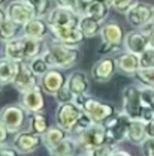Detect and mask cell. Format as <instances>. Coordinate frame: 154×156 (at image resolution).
<instances>
[{"mask_svg": "<svg viewBox=\"0 0 154 156\" xmlns=\"http://www.w3.org/2000/svg\"><path fill=\"white\" fill-rule=\"evenodd\" d=\"M50 32H51L53 41L61 42V44L69 45V47H77L78 48L82 44V41L85 39V36L82 35V32L78 27H72V26H67V27H53V29H50Z\"/></svg>", "mask_w": 154, "mask_h": 156, "instance_id": "5bb4252c", "label": "cell"}, {"mask_svg": "<svg viewBox=\"0 0 154 156\" xmlns=\"http://www.w3.org/2000/svg\"><path fill=\"white\" fill-rule=\"evenodd\" d=\"M141 98H142V102L154 113V89L141 86Z\"/></svg>", "mask_w": 154, "mask_h": 156, "instance_id": "8d00e7d4", "label": "cell"}, {"mask_svg": "<svg viewBox=\"0 0 154 156\" xmlns=\"http://www.w3.org/2000/svg\"><path fill=\"white\" fill-rule=\"evenodd\" d=\"M24 2H29V0H24Z\"/></svg>", "mask_w": 154, "mask_h": 156, "instance_id": "11a10c76", "label": "cell"}, {"mask_svg": "<svg viewBox=\"0 0 154 156\" xmlns=\"http://www.w3.org/2000/svg\"><path fill=\"white\" fill-rule=\"evenodd\" d=\"M5 12H6L8 18L12 20L17 24H19L21 27L26 23H29L30 20H33L36 17L32 5L29 2H24V0H12V2H9L8 6L5 8Z\"/></svg>", "mask_w": 154, "mask_h": 156, "instance_id": "ba28073f", "label": "cell"}, {"mask_svg": "<svg viewBox=\"0 0 154 156\" xmlns=\"http://www.w3.org/2000/svg\"><path fill=\"white\" fill-rule=\"evenodd\" d=\"M94 122L91 120V117L88 116L87 113H81V116L78 117L77 123H75V126H74V129H72V132L70 134H74V135H78V134H81V132H84L85 129H88L91 125H93Z\"/></svg>", "mask_w": 154, "mask_h": 156, "instance_id": "836d02e7", "label": "cell"}, {"mask_svg": "<svg viewBox=\"0 0 154 156\" xmlns=\"http://www.w3.org/2000/svg\"><path fill=\"white\" fill-rule=\"evenodd\" d=\"M78 29L82 32V35L85 38H94V36H97L100 33L102 23L94 18H91V17H88V15H84V17H79Z\"/></svg>", "mask_w": 154, "mask_h": 156, "instance_id": "484cf974", "label": "cell"}, {"mask_svg": "<svg viewBox=\"0 0 154 156\" xmlns=\"http://www.w3.org/2000/svg\"><path fill=\"white\" fill-rule=\"evenodd\" d=\"M115 63H117V69L129 77H135L138 74V71L141 69L139 65V56L129 53V51H123L120 54L115 56Z\"/></svg>", "mask_w": 154, "mask_h": 156, "instance_id": "ffe728a7", "label": "cell"}, {"mask_svg": "<svg viewBox=\"0 0 154 156\" xmlns=\"http://www.w3.org/2000/svg\"><path fill=\"white\" fill-rule=\"evenodd\" d=\"M42 144V135H38L32 131H19L14 135L12 147L21 153V155H29L38 150V147Z\"/></svg>", "mask_w": 154, "mask_h": 156, "instance_id": "8fae6325", "label": "cell"}, {"mask_svg": "<svg viewBox=\"0 0 154 156\" xmlns=\"http://www.w3.org/2000/svg\"><path fill=\"white\" fill-rule=\"evenodd\" d=\"M81 110L91 117V120L94 123H105L109 117H112L115 114V108L111 104L90 96L87 98V101H85V104Z\"/></svg>", "mask_w": 154, "mask_h": 156, "instance_id": "52a82bcc", "label": "cell"}, {"mask_svg": "<svg viewBox=\"0 0 154 156\" xmlns=\"http://www.w3.org/2000/svg\"><path fill=\"white\" fill-rule=\"evenodd\" d=\"M145 140H147L145 123L142 120H132L127 131V141H130L135 146H141Z\"/></svg>", "mask_w": 154, "mask_h": 156, "instance_id": "cb8c5ba5", "label": "cell"}, {"mask_svg": "<svg viewBox=\"0 0 154 156\" xmlns=\"http://www.w3.org/2000/svg\"><path fill=\"white\" fill-rule=\"evenodd\" d=\"M121 111L126 113L132 120H142V113H144V102L141 98V87L130 84L126 86L123 93H121Z\"/></svg>", "mask_w": 154, "mask_h": 156, "instance_id": "3957f363", "label": "cell"}, {"mask_svg": "<svg viewBox=\"0 0 154 156\" xmlns=\"http://www.w3.org/2000/svg\"><path fill=\"white\" fill-rule=\"evenodd\" d=\"M9 135H11V132L0 125V147H2V146H6V143H8V140H9Z\"/></svg>", "mask_w": 154, "mask_h": 156, "instance_id": "b9f144b4", "label": "cell"}, {"mask_svg": "<svg viewBox=\"0 0 154 156\" xmlns=\"http://www.w3.org/2000/svg\"><path fill=\"white\" fill-rule=\"evenodd\" d=\"M118 48H120V47L109 45V44H103V42H102V45H100V48H99V53L106 54V53H112V51H115V50H118Z\"/></svg>", "mask_w": 154, "mask_h": 156, "instance_id": "ee69618b", "label": "cell"}, {"mask_svg": "<svg viewBox=\"0 0 154 156\" xmlns=\"http://www.w3.org/2000/svg\"><path fill=\"white\" fill-rule=\"evenodd\" d=\"M99 36L103 44H109V45H115V47H121L123 41H124L123 29L115 21H109V23L102 24Z\"/></svg>", "mask_w": 154, "mask_h": 156, "instance_id": "d6986e66", "label": "cell"}, {"mask_svg": "<svg viewBox=\"0 0 154 156\" xmlns=\"http://www.w3.org/2000/svg\"><path fill=\"white\" fill-rule=\"evenodd\" d=\"M67 134H69V132H66L64 129L58 128L57 125H56V126H50V129L42 135V144H43V146L46 147V150H48V149L57 146L58 143H61L63 140H66V138L69 136Z\"/></svg>", "mask_w": 154, "mask_h": 156, "instance_id": "d4e9b609", "label": "cell"}, {"mask_svg": "<svg viewBox=\"0 0 154 156\" xmlns=\"http://www.w3.org/2000/svg\"><path fill=\"white\" fill-rule=\"evenodd\" d=\"M77 146L81 147L85 152H90L93 149H97L103 144H106V131L105 126L102 123H93L88 129H85L84 132L75 135Z\"/></svg>", "mask_w": 154, "mask_h": 156, "instance_id": "277c9868", "label": "cell"}, {"mask_svg": "<svg viewBox=\"0 0 154 156\" xmlns=\"http://www.w3.org/2000/svg\"><path fill=\"white\" fill-rule=\"evenodd\" d=\"M145 131H147V136L154 138V117L145 123Z\"/></svg>", "mask_w": 154, "mask_h": 156, "instance_id": "f6af8a7d", "label": "cell"}, {"mask_svg": "<svg viewBox=\"0 0 154 156\" xmlns=\"http://www.w3.org/2000/svg\"><path fill=\"white\" fill-rule=\"evenodd\" d=\"M12 86L18 90V92H27L33 87L39 86V78L30 71L27 62H19L18 69H17V75L12 80Z\"/></svg>", "mask_w": 154, "mask_h": 156, "instance_id": "9a60e30c", "label": "cell"}, {"mask_svg": "<svg viewBox=\"0 0 154 156\" xmlns=\"http://www.w3.org/2000/svg\"><path fill=\"white\" fill-rule=\"evenodd\" d=\"M139 65H141V69L154 68V48L153 47H148L144 53L139 54Z\"/></svg>", "mask_w": 154, "mask_h": 156, "instance_id": "d590c367", "label": "cell"}, {"mask_svg": "<svg viewBox=\"0 0 154 156\" xmlns=\"http://www.w3.org/2000/svg\"><path fill=\"white\" fill-rule=\"evenodd\" d=\"M135 77L138 78V81L141 83V86L154 89V68H150V69H139Z\"/></svg>", "mask_w": 154, "mask_h": 156, "instance_id": "e575fe53", "label": "cell"}, {"mask_svg": "<svg viewBox=\"0 0 154 156\" xmlns=\"http://www.w3.org/2000/svg\"><path fill=\"white\" fill-rule=\"evenodd\" d=\"M42 54L53 69H69L79 58V51L77 47H69L57 41H51L45 47V51Z\"/></svg>", "mask_w": 154, "mask_h": 156, "instance_id": "6da1fadb", "label": "cell"}, {"mask_svg": "<svg viewBox=\"0 0 154 156\" xmlns=\"http://www.w3.org/2000/svg\"><path fill=\"white\" fill-rule=\"evenodd\" d=\"M103 2H105V3H106L109 8H112V2H114V0H103Z\"/></svg>", "mask_w": 154, "mask_h": 156, "instance_id": "f907efd6", "label": "cell"}, {"mask_svg": "<svg viewBox=\"0 0 154 156\" xmlns=\"http://www.w3.org/2000/svg\"><path fill=\"white\" fill-rule=\"evenodd\" d=\"M3 56L14 62H27L26 60V54H24V48H22V39L21 36H17L12 41L5 42V48H3Z\"/></svg>", "mask_w": 154, "mask_h": 156, "instance_id": "7402d4cb", "label": "cell"}, {"mask_svg": "<svg viewBox=\"0 0 154 156\" xmlns=\"http://www.w3.org/2000/svg\"><path fill=\"white\" fill-rule=\"evenodd\" d=\"M130 122H132V119L126 113L115 111L114 116L109 117L105 123H102L106 131V144L117 147L120 143L127 140V131H129Z\"/></svg>", "mask_w": 154, "mask_h": 156, "instance_id": "7a4b0ae2", "label": "cell"}, {"mask_svg": "<svg viewBox=\"0 0 154 156\" xmlns=\"http://www.w3.org/2000/svg\"><path fill=\"white\" fill-rule=\"evenodd\" d=\"M29 128H30L32 132H35L38 135H43L50 129V123H48L46 114L43 111L32 113L30 114V120H29Z\"/></svg>", "mask_w": 154, "mask_h": 156, "instance_id": "4316f807", "label": "cell"}, {"mask_svg": "<svg viewBox=\"0 0 154 156\" xmlns=\"http://www.w3.org/2000/svg\"><path fill=\"white\" fill-rule=\"evenodd\" d=\"M82 110L77 107L74 102H67V104H58L56 108V125L58 128L64 129L66 132H72L75 123H77L78 117L81 116Z\"/></svg>", "mask_w": 154, "mask_h": 156, "instance_id": "8992f818", "label": "cell"}, {"mask_svg": "<svg viewBox=\"0 0 154 156\" xmlns=\"http://www.w3.org/2000/svg\"><path fill=\"white\" fill-rule=\"evenodd\" d=\"M111 156H132V155H130L127 150H123V149H118V147H117Z\"/></svg>", "mask_w": 154, "mask_h": 156, "instance_id": "bcb514c9", "label": "cell"}, {"mask_svg": "<svg viewBox=\"0 0 154 156\" xmlns=\"http://www.w3.org/2000/svg\"><path fill=\"white\" fill-rule=\"evenodd\" d=\"M29 3L32 5L33 11H35V15L40 17V18H45L50 11L53 9L51 8V0H29Z\"/></svg>", "mask_w": 154, "mask_h": 156, "instance_id": "d6a6232c", "label": "cell"}, {"mask_svg": "<svg viewBox=\"0 0 154 156\" xmlns=\"http://www.w3.org/2000/svg\"><path fill=\"white\" fill-rule=\"evenodd\" d=\"M21 39H22V48H24V54H26V60L27 62L45 51L46 44H45L43 39L27 38V36H22V35H21Z\"/></svg>", "mask_w": 154, "mask_h": 156, "instance_id": "603a6c76", "label": "cell"}, {"mask_svg": "<svg viewBox=\"0 0 154 156\" xmlns=\"http://www.w3.org/2000/svg\"><path fill=\"white\" fill-rule=\"evenodd\" d=\"M139 147H141L142 156H154V138L147 136V140Z\"/></svg>", "mask_w": 154, "mask_h": 156, "instance_id": "60d3db41", "label": "cell"}, {"mask_svg": "<svg viewBox=\"0 0 154 156\" xmlns=\"http://www.w3.org/2000/svg\"><path fill=\"white\" fill-rule=\"evenodd\" d=\"M27 65H29L30 71H32L38 78H40L43 74H46V72L51 69L50 65H48V62H46V58L43 57V54H39L36 57L30 58V60L27 62Z\"/></svg>", "mask_w": 154, "mask_h": 156, "instance_id": "1f68e13d", "label": "cell"}, {"mask_svg": "<svg viewBox=\"0 0 154 156\" xmlns=\"http://www.w3.org/2000/svg\"><path fill=\"white\" fill-rule=\"evenodd\" d=\"M21 35L27 36V38H35V39H45L51 35L50 32V26L46 23L45 18L40 17H35L33 20H30L29 23H26L21 27Z\"/></svg>", "mask_w": 154, "mask_h": 156, "instance_id": "ac0fdd59", "label": "cell"}, {"mask_svg": "<svg viewBox=\"0 0 154 156\" xmlns=\"http://www.w3.org/2000/svg\"><path fill=\"white\" fill-rule=\"evenodd\" d=\"M3 87H5V83H3V81H0V92H2V89H3Z\"/></svg>", "mask_w": 154, "mask_h": 156, "instance_id": "816d5d0a", "label": "cell"}, {"mask_svg": "<svg viewBox=\"0 0 154 156\" xmlns=\"http://www.w3.org/2000/svg\"><path fill=\"white\" fill-rule=\"evenodd\" d=\"M148 47H150L148 33L144 29H135V30L129 32L127 35H124V41H123L124 51H129V53H133V54L139 56Z\"/></svg>", "mask_w": 154, "mask_h": 156, "instance_id": "4fadbf2b", "label": "cell"}, {"mask_svg": "<svg viewBox=\"0 0 154 156\" xmlns=\"http://www.w3.org/2000/svg\"><path fill=\"white\" fill-rule=\"evenodd\" d=\"M153 14V6L148 3L136 2L135 5L124 14L126 21L135 29H145L150 26V20Z\"/></svg>", "mask_w": 154, "mask_h": 156, "instance_id": "9c48e42d", "label": "cell"}, {"mask_svg": "<svg viewBox=\"0 0 154 156\" xmlns=\"http://www.w3.org/2000/svg\"><path fill=\"white\" fill-rule=\"evenodd\" d=\"M19 29H21L19 24L14 23L12 20H9L6 17V20H5V21L2 23V26H0V41H2V42H8V41L15 39L18 36Z\"/></svg>", "mask_w": 154, "mask_h": 156, "instance_id": "4dcf8cb0", "label": "cell"}, {"mask_svg": "<svg viewBox=\"0 0 154 156\" xmlns=\"http://www.w3.org/2000/svg\"><path fill=\"white\" fill-rule=\"evenodd\" d=\"M17 69H18V63L11 60L8 57H0V81L6 83H12V80L17 75Z\"/></svg>", "mask_w": 154, "mask_h": 156, "instance_id": "83f0119b", "label": "cell"}, {"mask_svg": "<svg viewBox=\"0 0 154 156\" xmlns=\"http://www.w3.org/2000/svg\"><path fill=\"white\" fill-rule=\"evenodd\" d=\"M147 33H148V41H150V47H153V48H154V27H150V29L147 30Z\"/></svg>", "mask_w": 154, "mask_h": 156, "instance_id": "7dc6e473", "label": "cell"}, {"mask_svg": "<svg viewBox=\"0 0 154 156\" xmlns=\"http://www.w3.org/2000/svg\"><path fill=\"white\" fill-rule=\"evenodd\" d=\"M135 3L136 0H114L112 2V9H115L120 14H126Z\"/></svg>", "mask_w": 154, "mask_h": 156, "instance_id": "f35d334b", "label": "cell"}, {"mask_svg": "<svg viewBox=\"0 0 154 156\" xmlns=\"http://www.w3.org/2000/svg\"><path fill=\"white\" fill-rule=\"evenodd\" d=\"M77 147L78 146L75 138L67 136L66 140L58 143L57 146L48 149V153H50V156H74V152H75Z\"/></svg>", "mask_w": 154, "mask_h": 156, "instance_id": "f546056e", "label": "cell"}, {"mask_svg": "<svg viewBox=\"0 0 154 156\" xmlns=\"http://www.w3.org/2000/svg\"><path fill=\"white\" fill-rule=\"evenodd\" d=\"M117 63L115 57H102L99 58L91 68V77L96 80L97 83H106L115 75Z\"/></svg>", "mask_w": 154, "mask_h": 156, "instance_id": "e0dca14e", "label": "cell"}, {"mask_svg": "<svg viewBox=\"0 0 154 156\" xmlns=\"http://www.w3.org/2000/svg\"><path fill=\"white\" fill-rule=\"evenodd\" d=\"M50 29L53 27H67V26H72V27H78V21L79 17L77 14H74L69 8H64V6H54L50 14L45 17Z\"/></svg>", "mask_w": 154, "mask_h": 156, "instance_id": "30bf717a", "label": "cell"}, {"mask_svg": "<svg viewBox=\"0 0 154 156\" xmlns=\"http://www.w3.org/2000/svg\"><path fill=\"white\" fill-rule=\"evenodd\" d=\"M6 20V12H5V9L3 8H0V26H2V23Z\"/></svg>", "mask_w": 154, "mask_h": 156, "instance_id": "c3c4849f", "label": "cell"}, {"mask_svg": "<svg viewBox=\"0 0 154 156\" xmlns=\"http://www.w3.org/2000/svg\"><path fill=\"white\" fill-rule=\"evenodd\" d=\"M79 156H90V155H88V153L85 152V153H82V155H79Z\"/></svg>", "mask_w": 154, "mask_h": 156, "instance_id": "db71d44e", "label": "cell"}, {"mask_svg": "<svg viewBox=\"0 0 154 156\" xmlns=\"http://www.w3.org/2000/svg\"><path fill=\"white\" fill-rule=\"evenodd\" d=\"M66 87L75 95H87L88 89H90V80L85 75V72L82 71H74L72 74H69L66 78Z\"/></svg>", "mask_w": 154, "mask_h": 156, "instance_id": "44dd1931", "label": "cell"}, {"mask_svg": "<svg viewBox=\"0 0 154 156\" xmlns=\"http://www.w3.org/2000/svg\"><path fill=\"white\" fill-rule=\"evenodd\" d=\"M56 98V101H57V104H67V102H74V99H75V95L66 87V84L58 90L57 93L54 95Z\"/></svg>", "mask_w": 154, "mask_h": 156, "instance_id": "74e56055", "label": "cell"}, {"mask_svg": "<svg viewBox=\"0 0 154 156\" xmlns=\"http://www.w3.org/2000/svg\"><path fill=\"white\" fill-rule=\"evenodd\" d=\"M64 84H66V77L58 69H53V68L39 78V87L42 89L43 93L51 96H54Z\"/></svg>", "mask_w": 154, "mask_h": 156, "instance_id": "2e32d148", "label": "cell"}, {"mask_svg": "<svg viewBox=\"0 0 154 156\" xmlns=\"http://www.w3.org/2000/svg\"><path fill=\"white\" fill-rule=\"evenodd\" d=\"M150 27H154V6H153V14H151V20H150Z\"/></svg>", "mask_w": 154, "mask_h": 156, "instance_id": "681fc988", "label": "cell"}, {"mask_svg": "<svg viewBox=\"0 0 154 156\" xmlns=\"http://www.w3.org/2000/svg\"><path fill=\"white\" fill-rule=\"evenodd\" d=\"M109 9L111 8L103 0H90L88 2V6H87V15L102 23L103 20L106 18Z\"/></svg>", "mask_w": 154, "mask_h": 156, "instance_id": "f1b7e54d", "label": "cell"}, {"mask_svg": "<svg viewBox=\"0 0 154 156\" xmlns=\"http://www.w3.org/2000/svg\"><path fill=\"white\" fill-rule=\"evenodd\" d=\"M43 95L45 93L42 92V89L39 86L27 90V92H22L21 98H19V107L27 114L42 111L45 108V96Z\"/></svg>", "mask_w": 154, "mask_h": 156, "instance_id": "7c38bea8", "label": "cell"}, {"mask_svg": "<svg viewBox=\"0 0 154 156\" xmlns=\"http://www.w3.org/2000/svg\"><path fill=\"white\" fill-rule=\"evenodd\" d=\"M88 2H90V0H88Z\"/></svg>", "mask_w": 154, "mask_h": 156, "instance_id": "9f6ffc18", "label": "cell"}, {"mask_svg": "<svg viewBox=\"0 0 154 156\" xmlns=\"http://www.w3.org/2000/svg\"><path fill=\"white\" fill-rule=\"evenodd\" d=\"M5 2H6V0H0V8L3 6V3H5Z\"/></svg>", "mask_w": 154, "mask_h": 156, "instance_id": "f5cc1de1", "label": "cell"}, {"mask_svg": "<svg viewBox=\"0 0 154 156\" xmlns=\"http://www.w3.org/2000/svg\"><path fill=\"white\" fill-rule=\"evenodd\" d=\"M26 116L27 113L19 105H6L0 110V125L6 128L11 134H17L24 128Z\"/></svg>", "mask_w": 154, "mask_h": 156, "instance_id": "5b68a950", "label": "cell"}, {"mask_svg": "<svg viewBox=\"0 0 154 156\" xmlns=\"http://www.w3.org/2000/svg\"><path fill=\"white\" fill-rule=\"evenodd\" d=\"M115 149L117 147L111 146V144H103V146H100V147H97V149H93V150H90V152H87V153L90 156H111Z\"/></svg>", "mask_w": 154, "mask_h": 156, "instance_id": "ab89813d", "label": "cell"}, {"mask_svg": "<svg viewBox=\"0 0 154 156\" xmlns=\"http://www.w3.org/2000/svg\"><path fill=\"white\" fill-rule=\"evenodd\" d=\"M0 156H18V152H17L14 147L2 146V147H0Z\"/></svg>", "mask_w": 154, "mask_h": 156, "instance_id": "7bdbcfd3", "label": "cell"}]
</instances>
